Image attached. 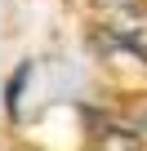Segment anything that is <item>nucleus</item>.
<instances>
[{
  "mask_svg": "<svg viewBox=\"0 0 147 151\" xmlns=\"http://www.w3.org/2000/svg\"><path fill=\"white\" fill-rule=\"evenodd\" d=\"M94 14L112 45L147 62V0H94Z\"/></svg>",
  "mask_w": 147,
  "mask_h": 151,
  "instance_id": "f257e3e1",
  "label": "nucleus"
},
{
  "mask_svg": "<svg viewBox=\"0 0 147 151\" xmlns=\"http://www.w3.org/2000/svg\"><path fill=\"white\" fill-rule=\"evenodd\" d=\"M27 80H31V62H22V67L9 76V85H5V111H9V120H18V102H22Z\"/></svg>",
  "mask_w": 147,
  "mask_h": 151,
  "instance_id": "f03ea898",
  "label": "nucleus"
},
{
  "mask_svg": "<svg viewBox=\"0 0 147 151\" xmlns=\"http://www.w3.org/2000/svg\"><path fill=\"white\" fill-rule=\"evenodd\" d=\"M98 151H143V138L129 129H107L98 138Z\"/></svg>",
  "mask_w": 147,
  "mask_h": 151,
  "instance_id": "7ed1b4c3",
  "label": "nucleus"
}]
</instances>
